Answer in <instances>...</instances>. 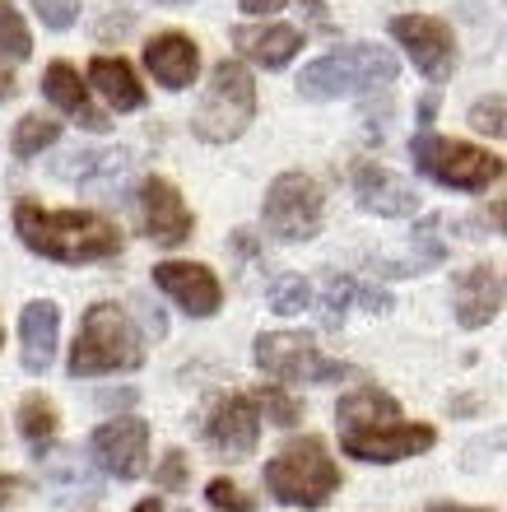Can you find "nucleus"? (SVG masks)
<instances>
[{
  "instance_id": "1",
  "label": "nucleus",
  "mask_w": 507,
  "mask_h": 512,
  "mask_svg": "<svg viewBox=\"0 0 507 512\" xmlns=\"http://www.w3.org/2000/svg\"><path fill=\"white\" fill-rule=\"evenodd\" d=\"M14 233L28 252L61 261V266H94L121 252V229L94 210H42L38 201H19Z\"/></svg>"
},
{
  "instance_id": "2",
  "label": "nucleus",
  "mask_w": 507,
  "mask_h": 512,
  "mask_svg": "<svg viewBox=\"0 0 507 512\" xmlns=\"http://www.w3.org/2000/svg\"><path fill=\"white\" fill-rule=\"evenodd\" d=\"M145 364V336L131 322V312L117 303H94L84 312L75 350H70V378H103V373H131Z\"/></svg>"
},
{
  "instance_id": "3",
  "label": "nucleus",
  "mask_w": 507,
  "mask_h": 512,
  "mask_svg": "<svg viewBox=\"0 0 507 512\" xmlns=\"http://www.w3.org/2000/svg\"><path fill=\"white\" fill-rule=\"evenodd\" d=\"M396 75H401V66H396V56L387 47L349 42L340 52L317 56L298 75V94L312 98V103H326V98H340V94H373V89H387Z\"/></svg>"
},
{
  "instance_id": "4",
  "label": "nucleus",
  "mask_w": 507,
  "mask_h": 512,
  "mask_svg": "<svg viewBox=\"0 0 507 512\" xmlns=\"http://www.w3.org/2000/svg\"><path fill=\"white\" fill-rule=\"evenodd\" d=\"M266 489L270 499L289 503V508H326L340 489V471L321 438H294L280 457L266 461Z\"/></svg>"
},
{
  "instance_id": "5",
  "label": "nucleus",
  "mask_w": 507,
  "mask_h": 512,
  "mask_svg": "<svg viewBox=\"0 0 507 512\" xmlns=\"http://www.w3.org/2000/svg\"><path fill=\"white\" fill-rule=\"evenodd\" d=\"M256 117V84H252V70L242 61H219L210 75V89H205V103L201 112L191 117V131L196 140L205 145H228L238 140Z\"/></svg>"
},
{
  "instance_id": "6",
  "label": "nucleus",
  "mask_w": 507,
  "mask_h": 512,
  "mask_svg": "<svg viewBox=\"0 0 507 512\" xmlns=\"http://www.w3.org/2000/svg\"><path fill=\"white\" fill-rule=\"evenodd\" d=\"M410 159L424 177H433L438 187H452V191H484L503 177V159L498 154H489L480 145H466V140H447V135H433V131L414 135Z\"/></svg>"
},
{
  "instance_id": "7",
  "label": "nucleus",
  "mask_w": 507,
  "mask_h": 512,
  "mask_svg": "<svg viewBox=\"0 0 507 512\" xmlns=\"http://www.w3.org/2000/svg\"><path fill=\"white\" fill-rule=\"evenodd\" d=\"M326 215V191L307 173H280L266 191V229L280 243H307L321 233Z\"/></svg>"
},
{
  "instance_id": "8",
  "label": "nucleus",
  "mask_w": 507,
  "mask_h": 512,
  "mask_svg": "<svg viewBox=\"0 0 507 512\" xmlns=\"http://www.w3.org/2000/svg\"><path fill=\"white\" fill-rule=\"evenodd\" d=\"M256 364L266 368L270 378L298 382V387H317V382H335L349 373V364L326 359L303 331H266V336H256Z\"/></svg>"
},
{
  "instance_id": "9",
  "label": "nucleus",
  "mask_w": 507,
  "mask_h": 512,
  "mask_svg": "<svg viewBox=\"0 0 507 512\" xmlns=\"http://www.w3.org/2000/svg\"><path fill=\"white\" fill-rule=\"evenodd\" d=\"M391 38L405 47V56L414 61V70H419L424 80H433V84L452 80L456 38L442 19H433V14H396V19H391Z\"/></svg>"
},
{
  "instance_id": "10",
  "label": "nucleus",
  "mask_w": 507,
  "mask_h": 512,
  "mask_svg": "<svg viewBox=\"0 0 507 512\" xmlns=\"http://www.w3.org/2000/svg\"><path fill=\"white\" fill-rule=\"evenodd\" d=\"M433 443H438L433 424H401V419L363 429V433H345V452L354 461H368V466H391V461H405V457H424Z\"/></svg>"
},
{
  "instance_id": "11",
  "label": "nucleus",
  "mask_w": 507,
  "mask_h": 512,
  "mask_svg": "<svg viewBox=\"0 0 507 512\" xmlns=\"http://www.w3.org/2000/svg\"><path fill=\"white\" fill-rule=\"evenodd\" d=\"M140 229L159 247H182L196 229V215L187 210L182 191L168 177H145V187H140Z\"/></svg>"
},
{
  "instance_id": "12",
  "label": "nucleus",
  "mask_w": 507,
  "mask_h": 512,
  "mask_svg": "<svg viewBox=\"0 0 507 512\" xmlns=\"http://www.w3.org/2000/svg\"><path fill=\"white\" fill-rule=\"evenodd\" d=\"M89 452H94L98 471L117 475V480H135V475H145L149 461V424L145 419H107L89 438Z\"/></svg>"
},
{
  "instance_id": "13",
  "label": "nucleus",
  "mask_w": 507,
  "mask_h": 512,
  "mask_svg": "<svg viewBox=\"0 0 507 512\" xmlns=\"http://www.w3.org/2000/svg\"><path fill=\"white\" fill-rule=\"evenodd\" d=\"M154 289H163L187 317H214L224 308L219 275L201 261H163V266H154Z\"/></svg>"
},
{
  "instance_id": "14",
  "label": "nucleus",
  "mask_w": 507,
  "mask_h": 512,
  "mask_svg": "<svg viewBox=\"0 0 507 512\" xmlns=\"http://www.w3.org/2000/svg\"><path fill=\"white\" fill-rule=\"evenodd\" d=\"M205 438H210V447L228 461L252 457L256 438H261V410H256L252 396H224V401L210 410V419H205Z\"/></svg>"
},
{
  "instance_id": "15",
  "label": "nucleus",
  "mask_w": 507,
  "mask_h": 512,
  "mask_svg": "<svg viewBox=\"0 0 507 512\" xmlns=\"http://www.w3.org/2000/svg\"><path fill=\"white\" fill-rule=\"evenodd\" d=\"M145 70L163 89H187L201 75V47L187 38V33H159V38L145 42Z\"/></svg>"
},
{
  "instance_id": "16",
  "label": "nucleus",
  "mask_w": 507,
  "mask_h": 512,
  "mask_svg": "<svg viewBox=\"0 0 507 512\" xmlns=\"http://www.w3.org/2000/svg\"><path fill=\"white\" fill-rule=\"evenodd\" d=\"M354 196L373 215H414L419 210V191L382 163H354Z\"/></svg>"
},
{
  "instance_id": "17",
  "label": "nucleus",
  "mask_w": 507,
  "mask_h": 512,
  "mask_svg": "<svg viewBox=\"0 0 507 512\" xmlns=\"http://www.w3.org/2000/svg\"><path fill=\"white\" fill-rule=\"evenodd\" d=\"M233 47H238V56L252 61V66L284 70L303 52V33L289 24H242V28H233Z\"/></svg>"
},
{
  "instance_id": "18",
  "label": "nucleus",
  "mask_w": 507,
  "mask_h": 512,
  "mask_svg": "<svg viewBox=\"0 0 507 512\" xmlns=\"http://www.w3.org/2000/svg\"><path fill=\"white\" fill-rule=\"evenodd\" d=\"M503 312V275L494 266H475L456 280V322L480 331Z\"/></svg>"
},
{
  "instance_id": "19",
  "label": "nucleus",
  "mask_w": 507,
  "mask_h": 512,
  "mask_svg": "<svg viewBox=\"0 0 507 512\" xmlns=\"http://www.w3.org/2000/svg\"><path fill=\"white\" fill-rule=\"evenodd\" d=\"M42 94L52 98L66 117H75L84 131H107V112H98L89 103V89H84L80 70L70 66V61H52V66L42 70Z\"/></svg>"
},
{
  "instance_id": "20",
  "label": "nucleus",
  "mask_w": 507,
  "mask_h": 512,
  "mask_svg": "<svg viewBox=\"0 0 507 512\" xmlns=\"http://www.w3.org/2000/svg\"><path fill=\"white\" fill-rule=\"evenodd\" d=\"M56 336H61V308L52 298H33L19 312V345H24V368L42 373L56 359Z\"/></svg>"
},
{
  "instance_id": "21",
  "label": "nucleus",
  "mask_w": 507,
  "mask_h": 512,
  "mask_svg": "<svg viewBox=\"0 0 507 512\" xmlns=\"http://www.w3.org/2000/svg\"><path fill=\"white\" fill-rule=\"evenodd\" d=\"M396 419H401V405L377 387L349 391V396H340V405H335L340 433H363V429H377V424H396Z\"/></svg>"
},
{
  "instance_id": "22",
  "label": "nucleus",
  "mask_w": 507,
  "mask_h": 512,
  "mask_svg": "<svg viewBox=\"0 0 507 512\" xmlns=\"http://www.w3.org/2000/svg\"><path fill=\"white\" fill-rule=\"evenodd\" d=\"M89 80H94V89L117 112H135L145 103V84L135 80V70L126 66L121 56H94V61H89Z\"/></svg>"
},
{
  "instance_id": "23",
  "label": "nucleus",
  "mask_w": 507,
  "mask_h": 512,
  "mask_svg": "<svg viewBox=\"0 0 507 512\" xmlns=\"http://www.w3.org/2000/svg\"><path fill=\"white\" fill-rule=\"evenodd\" d=\"M19 433H24V443L33 447V452H47V447L56 443V433H61V415H56V405L47 401L42 391H33V396L19 401Z\"/></svg>"
},
{
  "instance_id": "24",
  "label": "nucleus",
  "mask_w": 507,
  "mask_h": 512,
  "mask_svg": "<svg viewBox=\"0 0 507 512\" xmlns=\"http://www.w3.org/2000/svg\"><path fill=\"white\" fill-rule=\"evenodd\" d=\"M56 140H61V126H56L52 117L33 112V117H24V122L14 126L10 149H14V159H38L42 149H52Z\"/></svg>"
},
{
  "instance_id": "25",
  "label": "nucleus",
  "mask_w": 507,
  "mask_h": 512,
  "mask_svg": "<svg viewBox=\"0 0 507 512\" xmlns=\"http://www.w3.org/2000/svg\"><path fill=\"white\" fill-rule=\"evenodd\" d=\"M266 303H270V312H280V317H298L303 308H312V284H307L303 275H275Z\"/></svg>"
},
{
  "instance_id": "26",
  "label": "nucleus",
  "mask_w": 507,
  "mask_h": 512,
  "mask_svg": "<svg viewBox=\"0 0 507 512\" xmlns=\"http://www.w3.org/2000/svg\"><path fill=\"white\" fill-rule=\"evenodd\" d=\"M0 56L5 61H28L33 56V38L24 28V14L14 10L10 0H0Z\"/></svg>"
},
{
  "instance_id": "27",
  "label": "nucleus",
  "mask_w": 507,
  "mask_h": 512,
  "mask_svg": "<svg viewBox=\"0 0 507 512\" xmlns=\"http://www.w3.org/2000/svg\"><path fill=\"white\" fill-rule=\"evenodd\" d=\"M252 401H256V410H266V419L280 424V429H294L298 419H303V401H294V396L280 387H261Z\"/></svg>"
},
{
  "instance_id": "28",
  "label": "nucleus",
  "mask_w": 507,
  "mask_h": 512,
  "mask_svg": "<svg viewBox=\"0 0 507 512\" xmlns=\"http://www.w3.org/2000/svg\"><path fill=\"white\" fill-rule=\"evenodd\" d=\"M354 294H359V284L331 275V280H326V289H321V326H331V331H335V326L345 322V312H349V303H354Z\"/></svg>"
},
{
  "instance_id": "29",
  "label": "nucleus",
  "mask_w": 507,
  "mask_h": 512,
  "mask_svg": "<svg viewBox=\"0 0 507 512\" xmlns=\"http://www.w3.org/2000/svg\"><path fill=\"white\" fill-rule=\"evenodd\" d=\"M470 126L480 135H494V140H503V131H507V108H503V98H480L475 108H470Z\"/></svg>"
},
{
  "instance_id": "30",
  "label": "nucleus",
  "mask_w": 507,
  "mask_h": 512,
  "mask_svg": "<svg viewBox=\"0 0 507 512\" xmlns=\"http://www.w3.org/2000/svg\"><path fill=\"white\" fill-rule=\"evenodd\" d=\"M33 10H38V19L47 28L66 33V28L80 19V0H33Z\"/></svg>"
},
{
  "instance_id": "31",
  "label": "nucleus",
  "mask_w": 507,
  "mask_h": 512,
  "mask_svg": "<svg viewBox=\"0 0 507 512\" xmlns=\"http://www.w3.org/2000/svg\"><path fill=\"white\" fill-rule=\"evenodd\" d=\"M205 499H210L219 512H256L252 494H242V489L233 485V480H214V485L205 489Z\"/></svg>"
},
{
  "instance_id": "32",
  "label": "nucleus",
  "mask_w": 507,
  "mask_h": 512,
  "mask_svg": "<svg viewBox=\"0 0 507 512\" xmlns=\"http://www.w3.org/2000/svg\"><path fill=\"white\" fill-rule=\"evenodd\" d=\"M154 480H159V489H182V485H187V452H177V447H173V452L159 461Z\"/></svg>"
},
{
  "instance_id": "33",
  "label": "nucleus",
  "mask_w": 507,
  "mask_h": 512,
  "mask_svg": "<svg viewBox=\"0 0 507 512\" xmlns=\"http://www.w3.org/2000/svg\"><path fill=\"white\" fill-rule=\"evenodd\" d=\"M247 14H275V10H284V0H238Z\"/></svg>"
},
{
  "instance_id": "34",
  "label": "nucleus",
  "mask_w": 507,
  "mask_h": 512,
  "mask_svg": "<svg viewBox=\"0 0 507 512\" xmlns=\"http://www.w3.org/2000/svg\"><path fill=\"white\" fill-rule=\"evenodd\" d=\"M14 89H19V80H14V70L0 66V103H5V98H14Z\"/></svg>"
},
{
  "instance_id": "35",
  "label": "nucleus",
  "mask_w": 507,
  "mask_h": 512,
  "mask_svg": "<svg viewBox=\"0 0 507 512\" xmlns=\"http://www.w3.org/2000/svg\"><path fill=\"white\" fill-rule=\"evenodd\" d=\"M428 512H489V508H466V503H433Z\"/></svg>"
},
{
  "instance_id": "36",
  "label": "nucleus",
  "mask_w": 507,
  "mask_h": 512,
  "mask_svg": "<svg viewBox=\"0 0 507 512\" xmlns=\"http://www.w3.org/2000/svg\"><path fill=\"white\" fill-rule=\"evenodd\" d=\"M14 489H19V485H14L10 475H0V508H5V503L14 499Z\"/></svg>"
},
{
  "instance_id": "37",
  "label": "nucleus",
  "mask_w": 507,
  "mask_h": 512,
  "mask_svg": "<svg viewBox=\"0 0 507 512\" xmlns=\"http://www.w3.org/2000/svg\"><path fill=\"white\" fill-rule=\"evenodd\" d=\"M131 512H163V503H159V499H140Z\"/></svg>"
},
{
  "instance_id": "38",
  "label": "nucleus",
  "mask_w": 507,
  "mask_h": 512,
  "mask_svg": "<svg viewBox=\"0 0 507 512\" xmlns=\"http://www.w3.org/2000/svg\"><path fill=\"white\" fill-rule=\"evenodd\" d=\"M307 10L317 14V19H326V5H321V0H307Z\"/></svg>"
},
{
  "instance_id": "39",
  "label": "nucleus",
  "mask_w": 507,
  "mask_h": 512,
  "mask_svg": "<svg viewBox=\"0 0 507 512\" xmlns=\"http://www.w3.org/2000/svg\"><path fill=\"white\" fill-rule=\"evenodd\" d=\"M159 5H187V0H159Z\"/></svg>"
},
{
  "instance_id": "40",
  "label": "nucleus",
  "mask_w": 507,
  "mask_h": 512,
  "mask_svg": "<svg viewBox=\"0 0 507 512\" xmlns=\"http://www.w3.org/2000/svg\"><path fill=\"white\" fill-rule=\"evenodd\" d=\"M0 345H5V336H0Z\"/></svg>"
}]
</instances>
